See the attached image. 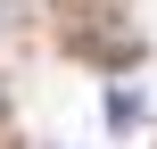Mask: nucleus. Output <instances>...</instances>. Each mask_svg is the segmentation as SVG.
I'll return each instance as SVG.
<instances>
[{
  "mask_svg": "<svg viewBox=\"0 0 157 149\" xmlns=\"http://www.w3.org/2000/svg\"><path fill=\"white\" fill-rule=\"evenodd\" d=\"M108 124L132 133V124H141V91H108Z\"/></svg>",
  "mask_w": 157,
  "mask_h": 149,
  "instance_id": "1",
  "label": "nucleus"
}]
</instances>
